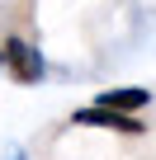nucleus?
<instances>
[{
    "label": "nucleus",
    "mask_w": 156,
    "mask_h": 160,
    "mask_svg": "<svg viewBox=\"0 0 156 160\" xmlns=\"http://www.w3.org/2000/svg\"><path fill=\"white\" fill-rule=\"evenodd\" d=\"M5 57H0V66L10 71V80H19V85H38L43 80V52L33 47V42H24V38H5V47H0Z\"/></svg>",
    "instance_id": "1"
},
{
    "label": "nucleus",
    "mask_w": 156,
    "mask_h": 160,
    "mask_svg": "<svg viewBox=\"0 0 156 160\" xmlns=\"http://www.w3.org/2000/svg\"><path fill=\"white\" fill-rule=\"evenodd\" d=\"M95 104H109V108L137 113V108H147V104H151V90H137V85H128V90H104Z\"/></svg>",
    "instance_id": "3"
},
{
    "label": "nucleus",
    "mask_w": 156,
    "mask_h": 160,
    "mask_svg": "<svg viewBox=\"0 0 156 160\" xmlns=\"http://www.w3.org/2000/svg\"><path fill=\"white\" fill-rule=\"evenodd\" d=\"M71 122H81V127H104V132H128V137L147 132L137 113H123V108H109V104H90V108H76V118H71Z\"/></svg>",
    "instance_id": "2"
}]
</instances>
